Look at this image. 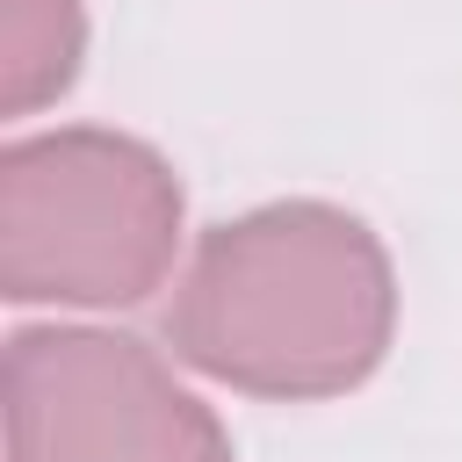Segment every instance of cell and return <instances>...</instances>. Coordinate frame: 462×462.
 <instances>
[{
  "label": "cell",
  "instance_id": "3957f363",
  "mask_svg": "<svg viewBox=\"0 0 462 462\" xmlns=\"http://www.w3.org/2000/svg\"><path fill=\"white\" fill-rule=\"evenodd\" d=\"M0 419L7 462H238L173 361L116 325H22Z\"/></svg>",
  "mask_w": 462,
  "mask_h": 462
},
{
  "label": "cell",
  "instance_id": "277c9868",
  "mask_svg": "<svg viewBox=\"0 0 462 462\" xmlns=\"http://www.w3.org/2000/svg\"><path fill=\"white\" fill-rule=\"evenodd\" d=\"M87 58V0H0V108H51Z\"/></svg>",
  "mask_w": 462,
  "mask_h": 462
},
{
  "label": "cell",
  "instance_id": "6da1fadb",
  "mask_svg": "<svg viewBox=\"0 0 462 462\" xmlns=\"http://www.w3.org/2000/svg\"><path fill=\"white\" fill-rule=\"evenodd\" d=\"M397 332L383 238L339 202H260L209 224L173 274L166 346L180 368L274 404L368 383Z\"/></svg>",
  "mask_w": 462,
  "mask_h": 462
},
{
  "label": "cell",
  "instance_id": "7a4b0ae2",
  "mask_svg": "<svg viewBox=\"0 0 462 462\" xmlns=\"http://www.w3.org/2000/svg\"><path fill=\"white\" fill-rule=\"evenodd\" d=\"M180 180L123 130L58 123L0 152V289L36 310H130L180 260Z\"/></svg>",
  "mask_w": 462,
  "mask_h": 462
}]
</instances>
